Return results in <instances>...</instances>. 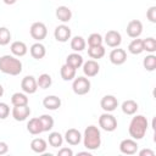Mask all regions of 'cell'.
I'll list each match as a JSON object with an SVG mask.
<instances>
[{
    "label": "cell",
    "instance_id": "28",
    "mask_svg": "<svg viewBox=\"0 0 156 156\" xmlns=\"http://www.w3.org/2000/svg\"><path fill=\"white\" fill-rule=\"evenodd\" d=\"M105 52H106V50H105V48L102 45L89 46V49H88V55L91 58H94V60H99V58L104 57L105 56Z\"/></svg>",
    "mask_w": 156,
    "mask_h": 156
},
{
    "label": "cell",
    "instance_id": "31",
    "mask_svg": "<svg viewBox=\"0 0 156 156\" xmlns=\"http://www.w3.org/2000/svg\"><path fill=\"white\" fill-rule=\"evenodd\" d=\"M48 141H49V144H50L52 147H58V146H62L63 136H62L58 132H51V133L49 134Z\"/></svg>",
    "mask_w": 156,
    "mask_h": 156
},
{
    "label": "cell",
    "instance_id": "24",
    "mask_svg": "<svg viewBox=\"0 0 156 156\" xmlns=\"http://www.w3.org/2000/svg\"><path fill=\"white\" fill-rule=\"evenodd\" d=\"M87 46V41L83 37L80 35H76L71 39V49L74 51V52H80L85 49Z\"/></svg>",
    "mask_w": 156,
    "mask_h": 156
},
{
    "label": "cell",
    "instance_id": "33",
    "mask_svg": "<svg viewBox=\"0 0 156 156\" xmlns=\"http://www.w3.org/2000/svg\"><path fill=\"white\" fill-rule=\"evenodd\" d=\"M143 49H144V51H147L150 54L155 52L156 51V39L152 37L143 39Z\"/></svg>",
    "mask_w": 156,
    "mask_h": 156
},
{
    "label": "cell",
    "instance_id": "27",
    "mask_svg": "<svg viewBox=\"0 0 156 156\" xmlns=\"http://www.w3.org/2000/svg\"><path fill=\"white\" fill-rule=\"evenodd\" d=\"M128 51L133 55H139L144 51L143 49V39H139V38H134L129 45H128Z\"/></svg>",
    "mask_w": 156,
    "mask_h": 156
},
{
    "label": "cell",
    "instance_id": "20",
    "mask_svg": "<svg viewBox=\"0 0 156 156\" xmlns=\"http://www.w3.org/2000/svg\"><path fill=\"white\" fill-rule=\"evenodd\" d=\"M10 49H11V52H12L15 56H17V57H22V56H24V55L27 54V51H28L27 45H26L23 41H20V40L13 41V43L11 44Z\"/></svg>",
    "mask_w": 156,
    "mask_h": 156
},
{
    "label": "cell",
    "instance_id": "18",
    "mask_svg": "<svg viewBox=\"0 0 156 156\" xmlns=\"http://www.w3.org/2000/svg\"><path fill=\"white\" fill-rule=\"evenodd\" d=\"M55 15H56L57 20L61 21V22H63V23L69 22L71 18H72V11H71V9L67 7V6H63V5L62 6H58L56 9Z\"/></svg>",
    "mask_w": 156,
    "mask_h": 156
},
{
    "label": "cell",
    "instance_id": "14",
    "mask_svg": "<svg viewBox=\"0 0 156 156\" xmlns=\"http://www.w3.org/2000/svg\"><path fill=\"white\" fill-rule=\"evenodd\" d=\"M110 61L111 63L116 65V66H121L127 61V52L124 49H113L110 52Z\"/></svg>",
    "mask_w": 156,
    "mask_h": 156
},
{
    "label": "cell",
    "instance_id": "22",
    "mask_svg": "<svg viewBox=\"0 0 156 156\" xmlns=\"http://www.w3.org/2000/svg\"><path fill=\"white\" fill-rule=\"evenodd\" d=\"M83 62H84V61H83V56L79 55L78 52H72V54H69V55L66 57V63H67L68 66L73 67L74 69L82 67Z\"/></svg>",
    "mask_w": 156,
    "mask_h": 156
},
{
    "label": "cell",
    "instance_id": "26",
    "mask_svg": "<svg viewBox=\"0 0 156 156\" xmlns=\"http://www.w3.org/2000/svg\"><path fill=\"white\" fill-rule=\"evenodd\" d=\"M76 71H77V69H74L73 67H71V66H68L67 63H65V65H62V67H61V69H60L61 78H62L63 80H66V82L72 80V79L76 78Z\"/></svg>",
    "mask_w": 156,
    "mask_h": 156
},
{
    "label": "cell",
    "instance_id": "44",
    "mask_svg": "<svg viewBox=\"0 0 156 156\" xmlns=\"http://www.w3.org/2000/svg\"><path fill=\"white\" fill-rule=\"evenodd\" d=\"M78 155H88V156H90V152H78Z\"/></svg>",
    "mask_w": 156,
    "mask_h": 156
},
{
    "label": "cell",
    "instance_id": "15",
    "mask_svg": "<svg viewBox=\"0 0 156 156\" xmlns=\"http://www.w3.org/2000/svg\"><path fill=\"white\" fill-rule=\"evenodd\" d=\"M82 66H83V73L87 77H95L100 71V66L95 60H88L83 62Z\"/></svg>",
    "mask_w": 156,
    "mask_h": 156
},
{
    "label": "cell",
    "instance_id": "16",
    "mask_svg": "<svg viewBox=\"0 0 156 156\" xmlns=\"http://www.w3.org/2000/svg\"><path fill=\"white\" fill-rule=\"evenodd\" d=\"M65 140L67 141V144L76 146V145H78L82 141V134H80V132L78 129L69 128L65 133Z\"/></svg>",
    "mask_w": 156,
    "mask_h": 156
},
{
    "label": "cell",
    "instance_id": "3",
    "mask_svg": "<svg viewBox=\"0 0 156 156\" xmlns=\"http://www.w3.org/2000/svg\"><path fill=\"white\" fill-rule=\"evenodd\" d=\"M83 143L84 146L88 150H96L101 145V134L98 127L95 126H89L84 130L83 135Z\"/></svg>",
    "mask_w": 156,
    "mask_h": 156
},
{
    "label": "cell",
    "instance_id": "21",
    "mask_svg": "<svg viewBox=\"0 0 156 156\" xmlns=\"http://www.w3.org/2000/svg\"><path fill=\"white\" fill-rule=\"evenodd\" d=\"M27 130L33 135H38V134L43 133V127H41L39 117H34V118L29 119V122L27 123Z\"/></svg>",
    "mask_w": 156,
    "mask_h": 156
},
{
    "label": "cell",
    "instance_id": "42",
    "mask_svg": "<svg viewBox=\"0 0 156 156\" xmlns=\"http://www.w3.org/2000/svg\"><path fill=\"white\" fill-rule=\"evenodd\" d=\"M16 1H17V0H4V2H5L6 5H13Z\"/></svg>",
    "mask_w": 156,
    "mask_h": 156
},
{
    "label": "cell",
    "instance_id": "13",
    "mask_svg": "<svg viewBox=\"0 0 156 156\" xmlns=\"http://www.w3.org/2000/svg\"><path fill=\"white\" fill-rule=\"evenodd\" d=\"M100 106L105 112H112L117 108L118 100L113 95H105L100 101Z\"/></svg>",
    "mask_w": 156,
    "mask_h": 156
},
{
    "label": "cell",
    "instance_id": "38",
    "mask_svg": "<svg viewBox=\"0 0 156 156\" xmlns=\"http://www.w3.org/2000/svg\"><path fill=\"white\" fill-rule=\"evenodd\" d=\"M146 17L151 23H156V6H150L146 11Z\"/></svg>",
    "mask_w": 156,
    "mask_h": 156
},
{
    "label": "cell",
    "instance_id": "8",
    "mask_svg": "<svg viewBox=\"0 0 156 156\" xmlns=\"http://www.w3.org/2000/svg\"><path fill=\"white\" fill-rule=\"evenodd\" d=\"M104 41L110 48H118L121 45V43H122V35H121L119 32L112 29V30H108L105 34Z\"/></svg>",
    "mask_w": 156,
    "mask_h": 156
},
{
    "label": "cell",
    "instance_id": "36",
    "mask_svg": "<svg viewBox=\"0 0 156 156\" xmlns=\"http://www.w3.org/2000/svg\"><path fill=\"white\" fill-rule=\"evenodd\" d=\"M102 37L99 33H91L88 37V45L89 46H96V45H102Z\"/></svg>",
    "mask_w": 156,
    "mask_h": 156
},
{
    "label": "cell",
    "instance_id": "4",
    "mask_svg": "<svg viewBox=\"0 0 156 156\" xmlns=\"http://www.w3.org/2000/svg\"><path fill=\"white\" fill-rule=\"evenodd\" d=\"M90 80L87 77H78L74 78L73 83H72V89L73 93L77 95H85L90 91Z\"/></svg>",
    "mask_w": 156,
    "mask_h": 156
},
{
    "label": "cell",
    "instance_id": "17",
    "mask_svg": "<svg viewBox=\"0 0 156 156\" xmlns=\"http://www.w3.org/2000/svg\"><path fill=\"white\" fill-rule=\"evenodd\" d=\"M43 106L46 110H51V111L57 110L61 106V99L56 95H48L43 100Z\"/></svg>",
    "mask_w": 156,
    "mask_h": 156
},
{
    "label": "cell",
    "instance_id": "1",
    "mask_svg": "<svg viewBox=\"0 0 156 156\" xmlns=\"http://www.w3.org/2000/svg\"><path fill=\"white\" fill-rule=\"evenodd\" d=\"M147 127H149L147 118L143 115H136L132 118V121L129 123V127H128L129 135L134 140H140L145 136Z\"/></svg>",
    "mask_w": 156,
    "mask_h": 156
},
{
    "label": "cell",
    "instance_id": "32",
    "mask_svg": "<svg viewBox=\"0 0 156 156\" xmlns=\"http://www.w3.org/2000/svg\"><path fill=\"white\" fill-rule=\"evenodd\" d=\"M39 119L43 127V132H49L54 128V118L50 115H41Z\"/></svg>",
    "mask_w": 156,
    "mask_h": 156
},
{
    "label": "cell",
    "instance_id": "9",
    "mask_svg": "<svg viewBox=\"0 0 156 156\" xmlns=\"http://www.w3.org/2000/svg\"><path fill=\"white\" fill-rule=\"evenodd\" d=\"M71 28L66 24H60L55 28V32H54V37L57 41L60 43H66L68 39H71Z\"/></svg>",
    "mask_w": 156,
    "mask_h": 156
},
{
    "label": "cell",
    "instance_id": "12",
    "mask_svg": "<svg viewBox=\"0 0 156 156\" xmlns=\"http://www.w3.org/2000/svg\"><path fill=\"white\" fill-rule=\"evenodd\" d=\"M30 115V108L28 105H22V106H13L12 108V117L15 121L22 122L26 121Z\"/></svg>",
    "mask_w": 156,
    "mask_h": 156
},
{
    "label": "cell",
    "instance_id": "11",
    "mask_svg": "<svg viewBox=\"0 0 156 156\" xmlns=\"http://www.w3.org/2000/svg\"><path fill=\"white\" fill-rule=\"evenodd\" d=\"M21 88L26 94H34L38 89L37 79L33 76H26L21 82Z\"/></svg>",
    "mask_w": 156,
    "mask_h": 156
},
{
    "label": "cell",
    "instance_id": "25",
    "mask_svg": "<svg viewBox=\"0 0 156 156\" xmlns=\"http://www.w3.org/2000/svg\"><path fill=\"white\" fill-rule=\"evenodd\" d=\"M48 144L43 138H35L30 141V149L37 154H44L46 151Z\"/></svg>",
    "mask_w": 156,
    "mask_h": 156
},
{
    "label": "cell",
    "instance_id": "10",
    "mask_svg": "<svg viewBox=\"0 0 156 156\" xmlns=\"http://www.w3.org/2000/svg\"><path fill=\"white\" fill-rule=\"evenodd\" d=\"M127 34L130 38H139L143 33V23L139 20H132L127 24Z\"/></svg>",
    "mask_w": 156,
    "mask_h": 156
},
{
    "label": "cell",
    "instance_id": "40",
    "mask_svg": "<svg viewBox=\"0 0 156 156\" xmlns=\"http://www.w3.org/2000/svg\"><path fill=\"white\" fill-rule=\"evenodd\" d=\"M9 151V145L5 141H0V155H5Z\"/></svg>",
    "mask_w": 156,
    "mask_h": 156
},
{
    "label": "cell",
    "instance_id": "5",
    "mask_svg": "<svg viewBox=\"0 0 156 156\" xmlns=\"http://www.w3.org/2000/svg\"><path fill=\"white\" fill-rule=\"evenodd\" d=\"M99 126L106 132H113L117 128V119L110 112H105L99 117Z\"/></svg>",
    "mask_w": 156,
    "mask_h": 156
},
{
    "label": "cell",
    "instance_id": "35",
    "mask_svg": "<svg viewBox=\"0 0 156 156\" xmlns=\"http://www.w3.org/2000/svg\"><path fill=\"white\" fill-rule=\"evenodd\" d=\"M11 40V32L6 27H0V45L5 46Z\"/></svg>",
    "mask_w": 156,
    "mask_h": 156
},
{
    "label": "cell",
    "instance_id": "39",
    "mask_svg": "<svg viewBox=\"0 0 156 156\" xmlns=\"http://www.w3.org/2000/svg\"><path fill=\"white\" fill-rule=\"evenodd\" d=\"M58 156H73V151L69 147H61L57 152Z\"/></svg>",
    "mask_w": 156,
    "mask_h": 156
},
{
    "label": "cell",
    "instance_id": "30",
    "mask_svg": "<svg viewBox=\"0 0 156 156\" xmlns=\"http://www.w3.org/2000/svg\"><path fill=\"white\" fill-rule=\"evenodd\" d=\"M37 84H38V88H41V89H48L51 87L52 84V78L50 74L48 73H43L38 77L37 79Z\"/></svg>",
    "mask_w": 156,
    "mask_h": 156
},
{
    "label": "cell",
    "instance_id": "34",
    "mask_svg": "<svg viewBox=\"0 0 156 156\" xmlns=\"http://www.w3.org/2000/svg\"><path fill=\"white\" fill-rule=\"evenodd\" d=\"M143 66L146 71L149 72H152L155 68H156V56L155 55H147L144 60H143Z\"/></svg>",
    "mask_w": 156,
    "mask_h": 156
},
{
    "label": "cell",
    "instance_id": "43",
    "mask_svg": "<svg viewBox=\"0 0 156 156\" xmlns=\"http://www.w3.org/2000/svg\"><path fill=\"white\" fill-rule=\"evenodd\" d=\"M4 95V88H2V85L0 84V98Z\"/></svg>",
    "mask_w": 156,
    "mask_h": 156
},
{
    "label": "cell",
    "instance_id": "37",
    "mask_svg": "<svg viewBox=\"0 0 156 156\" xmlns=\"http://www.w3.org/2000/svg\"><path fill=\"white\" fill-rule=\"evenodd\" d=\"M10 115V107L6 102H0V119L7 118Z\"/></svg>",
    "mask_w": 156,
    "mask_h": 156
},
{
    "label": "cell",
    "instance_id": "2",
    "mask_svg": "<svg viewBox=\"0 0 156 156\" xmlns=\"http://www.w3.org/2000/svg\"><path fill=\"white\" fill-rule=\"evenodd\" d=\"M0 71L5 74L18 76L22 72V62L12 55H4L0 57Z\"/></svg>",
    "mask_w": 156,
    "mask_h": 156
},
{
    "label": "cell",
    "instance_id": "7",
    "mask_svg": "<svg viewBox=\"0 0 156 156\" xmlns=\"http://www.w3.org/2000/svg\"><path fill=\"white\" fill-rule=\"evenodd\" d=\"M119 151L124 155H134L138 151V143L133 138L123 139L119 144Z\"/></svg>",
    "mask_w": 156,
    "mask_h": 156
},
{
    "label": "cell",
    "instance_id": "41",
    "mask_svg": "<svg viewBox=\"0 0 156 156\" xmlns=\"http://www.w3.org/2000/svg\"><path fill=\"white\" fill-rule=\"evenodd\" d=\"M139 155L140 156H155V152L152 151V150H150V149H144V150H141V151H139Z\"/></svg>",
    "mask_w": 156,
    "mask_h": 156
},
{
    "label": "cell",
    "instance_id": "6",
    "mask_svg": "<svg viewBox=\"0 0 156 156\" xmlns=\"http://www.w3.org/2000/svg\"><path fill=\"white\" fill-rule=\"evenodd\" d=\"M29 33L33 39H35L37 41H40V40L45 39V37L48 35V28L43 22H34L30 26Z\"/></svg>",
    "mask_w": 156,
    "mask_h": 156
},
{
    "label": "cell",
    "instance_id": "23",
    "mask_svg": "<svg viewBox=\"0 0 156 156\" xmlns=\"http://www.w3.org/2000/svg\"><path fill=\"white\" fill-rule=\"evenodd\" d=\"M121 108H122V112H123L124 115L133 116V115H135L136 111H138V104H136V101H134V100H126V101L122 102Z\"/></svg>",
    "mask_w": 156,
    "mask_h": 156
},
{
    "label": "cell",
    "instance_id": "19",
    "mask_svg": "<svg viewBox=\"0 0 156 156\" xmlns=\"http://www.w3.org/2000/svg\"><path fill=\"white\" fill-rule=\"evenodd\" d=\"M29 52H30V56L33 57V58H35V60H41L44 56H45V54H46V49H45V46L41 44V43H34L32 46H30V49H29Z\"/></svg>",
    "mask_w": 156,
    "mask_h": 156
},
{
    "label": "cell",
    "instance_id": "29",
    "mask_svg": "<svg viewBox=\"0 0 156 156\" xmlns=\"http://www.w3.org/2000/svg\"><path fill=\"white\" fill-rule=\"evenodd\" d=\"M11 104L13 106H22V105H28V98L26 93H15L11 96Z\"/></svg>",
    "mask_w": 156,
    "mask_h": 156
}]
</instances>
